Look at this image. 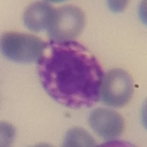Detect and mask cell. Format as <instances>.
Segmentation results:
<instances>
[{
    "instance_id": "cell-1",
    "label": "cell",
    "mask_w": 147,
    "mask_h": 147,
    "mask_svg": "<svg viewBox=\"0 0 147 147\" xmlns=\"http://www.w3.org/2000/svg\"><path fill=\"white\" fill-rule=\"evenodd\" d=\"M38 75L46 93L65 107H90L100 97L102 67L74 40L47 43L38 60Z\"/></svg>"
},
{
    "instance_id": "cell-2",
    "label": "cell",
    "mask_w": 147,
    "mask_h": 147,
    "mask_svg": "<svg viewBox=\"0 0 147 147\" xmlns=\"http://www.w3.org/2000/svg\"><path fill=\"white\" fill-rule=\"evenodd\" d=\"M46 43L32 34L7 32L1 38V50L5 57L21 63L38 62Z\"/></svg>"
},
{
    "instance_id": "cell-3",
    "label": "cell",
    "mask_w": 147,
    "mask_h": 147,
    "mask_svg": "<svg viewBox=\"0 0 147 147\" xmlns=\"http://www.w3.org/2000/svg\"><path fill=\"white\" fill-rule=\"evenodd\" d=\"M83 10L74 5H64L56 9L47 30L51 40L59 43L74 41L85 25Z\"/></svg>"
},
{
    "instance_id": "cell-4",
    "label": "cell",
    "mask_w": 147,
    "mask_h": 147,
    "mask_svg": "<svg viewBox=\"0 0 147 147\" xmlns=\"http://www.w3.org/2000/svg\"><path fill=\"white\" fill-rule=\"evenodd\" d=\"M133 94V80L125 70L112 69L103 75L99 96L105 105L124 107L130 102Z\"/></svg>"
},
{
    "instance_id": "cell-5",
    "label": "cell",
    "mask_w": 147,
    "mask_h": 147,
    "mask_svg": "<svg viewBox=\"0 0 147 147\" xmlns=\"http://www.w3.org/2000/svg\"><path fill=\"white\" fill-rule=\"evenodd\" d=\"M89 124L105 140L117 138L124 129V120L119 113L105 108H97L90 113Z\"/></svg>"
},
{
    "instance_id": "cell-6",
    "label": "cell",
    "mask_w": 147,
    "mask_h": 147,
    "mask_svg": "<svg viewBox=\"0 0 147 147\" xmlns=\"http://www.w3.org/2000/svg\"><path fill=\"white\" fill-rule=\"evenodd\" d=\"M56 9L45 2H35L25 10L24 22L27 28L35 32L47 30Z\"/></svg>"
},
{
    "instance_id": "cell-7",
    "label": "cell",
    "mask_w": 147,
    "mask_h": 147,
    "mask_svg": "<svg viewBox=\"0 0 147 147\" xmlns=\"http://www.w3.org/2000/svg\"><path fill=\"white\" fill-rule=\"evenodd\" d=\"M63 146L91 147L96 146V141L90 133L85 129L74 127L69 129L65 135Z\"/></svg>"
},
{
    "instance_id": "cell-8",
    "label": "cell",
    "mask_w": 147,
    "mask_h": 147,
    "mask_svg": "<svg viewBox=\"0 0 147 147\" xmlns=\"http://www.w3.org/2000/svg\"><path fill=\"white\" fill-rule=\"evenodd\" d=\"M15 136V129L10 124L1 123V144L2 146H8L12 144Z\"/></svg>"
},
{
    "instance_id": "cell-9",
    "label": "cell",
    "mask_w": 147,
    "mask_h": 147,
    "mask_svg": "<svg viewBox=\"0 0 147 147\" xmlns=\"http://www.w3.org/2000/svg\"><path fill=\"white\" fill-rule=\"evenodd\" d=\"M128 1H109L108 5L113 12H121L127 7Z\"/></svg>"
}]
</instances>
